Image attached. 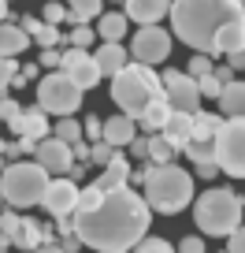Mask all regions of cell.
Here are the masks:
<instances>
[{"label":"cell","instance_id":"6da1fadb","mask_svg":"<svg viewBox=\"0 0 245 253\" xmlns=\"http://www.w3.org/2000/svg\"><path fill=\"white\" fill-rule=\"evenodd\" d=\"M71 220L82 246H93L97 253H127L149 235L152 209L145 201V194H138L130 186L111 190V194L86 186Z\"/></svg>","mask_w":245,"mask_h":253},{"label":"cell","instance_id":"7a4b0ae2","mask_svg":"<svg viewBox=\"0 0 245 253\" xmlns=\"http://www.w3.org/2000/svg\"><path fill=\"white\" fill-rule=\"evenodd\" d=\"M242 23V0H171V30L205 56H219V38Z\"/></svg>","mask_w":245,"mask_h":253},{"label":"cell","instance_id":"3957f363","mask_svg":"<svg viewBox=\"0 0 245 253\" xmlns=\"http://www.w3.org/2000/svg\"><path fill=\"white\" fill-rule=\"evenodd\" d=\"M145 201L160 216H178L186 205H193V175L178 164H149L145 168Z\"/></svg>","mask_w":245,"mask_h":253},{"label":"cell","instance_id":"277c9868","mask_svg":"<svg viewBox=\"0 0 245 253\" xmlns=\"http://www.w3.org/2000/svg\"><path fill=\"white\" fill-rule=\"evenodd\" d=\"M160 93H164V79H160L152 67H145V63H127V67L111 79V101L130 119H141V112L149 108Z\"/></svg>","mask_w":245,"mask_h":253},{"label":"cell","instance_id":"5b68a950","mask_svg":"<svg viewBox=\"0 0 245 253\" xmlns=\"http://www.w3.org/2000/svg\"><path fill=\"white\" fill-rule=\"evenodd\" d=\"M242 209H245V201L238 198L234 190L215 186V190H205L193 201V220H197V227L208 238H230L242 227Z\"/></svg>","mask_w":245,"mask_h":253},{"label":"cell","instance_id":"8992f818","mask_svg":"<svg viewBox=\"0 0 245 253\" xmlns=\"http://www.w3.org/2000/svg\"><path fill=\"white\" fill-rule=\"evenodd\" d=\"M48 182H52V175H48L41 164H34V160L8 164L4 175H0L4 201H8V209H15V212H23V209H30V205H41Z\"/></svg>","mask_w":245,"mask_h":253},{"label":"cell","instance_id":"52a82bcc","mask_svg":"<svg viewBox=\"0 0 245 253\" xmlns=\"http://www.w3.org/2000/svg\"><path fill=\"white\" fill-rule=\"evenodd\" d=\"M37 108L48 112V116L67 119V116H74V112L82 108V89L74 86L64 71H48L45 79L37 82Z\"/></svg>","mask_w":245,"mask_h":253},{"label":"cell","instance_id":"ba28073f","mask_svg":"<svg viewBox=\"0 0 245 253\" xmlns=\"http://www.w3.org/2000/svg\"><path fill=\"white\" fill-rule=\"evenodd\" d=\"M212 145L219 171L230 179H245V119H223Z\"/></svg>","mask_w":245,"mask_h":253},{"label":"cell","instance_id":"9c48e42d","mask_svg":"<svg viewBox=\"0 0 245 253\" xmlns=\"http://www.w3.org/2000/svg\"><path fill=\"white\" fill-rule=\"evenodd\" d=\"M130 56L134 63H145V67H156L171 56V34L164 26H141L130 41Z\"/></svg>","mask_w":245,"mask_h":253},{"label":"cell","instance_id":"30bf717a","mask_svg":"<svg viewBox=\"0 0 245 253\" xmlns=\"http://www.w3.org/2000/svg\"><path fill=\"white\" fill-rule=\"evenodd\" d=\"M160 79H164V97L171 101L175 112H186V116L201 112V86L190 71H167Z\"/></svg>","mask_w":245,"mask_h":253},{"label":"cell","instance_id":"8fae6325","mask_svg":"<svg viewBox=\"0 0 245 253\" xmlns=\"http://www.w3.org/2000/svg\"><path fill=\"white\" fill-rule=\"evenodd\" d=\"M78 198L82 190L74 179H52L45 190V201H41V209H45L52 220H67V216H74V209H78Z\"/></svg>","mask_w":245,"mask_h":253},{"label":"cell","instance_id":"7c38bea8","mask_svg":"<svg viewBox=\"0 0 245 253\" xmlns=\"http://www.w3.org/2000/svg\"><path fill=\"white\" fill-rule=\"evenodd\" d=\"M60 71H64L67 79L82 89V93H86V89H93L97 82L104 79L101 67H97V60L86 52V48H67V52H64V63H60Z\"/></svg>","mask_w":245,"mask_h":253},{"label":"cell","instance_id":"4fadbf2b","mask_svg":"<svg viewBox=\"0 0 245 253\" xmlns=\"http://www.w3.org/2000/svg\"><path fill=\"white\" fill-rule=\"evenodd\" d=\"M34 164H41L48 175H56V179H67L71 168H74L71 145H64L60 138H45V142H37V149H34Z\"/></svg>","mask_w":245,"mask_h":253},{"label":"cell","instance_id":"5bb4252c","mask_svg":"<svg viewBox=\"0 0 245 253\" xmlns=\"http://www.w3.org/2000/svg\"><path fill=\"white\" fill-rule=\"evenodd\" d=\"M8 126L15 130L19 138H30V142H45L48 130H52V126H48V112H41L37 104H34V108H23V112H19V119H15V123H8Z\"/></svg>","mask_w":245,"mask_h":253},{"label":"cell","instance_id":"9a60e30c","mask_svg":"<svg viewBox=\"0 0 245 253\" xmlns=\"http://www.w3.org/2000/svg\"><path fill=\"white\" fill-rule=\"evenodd\" d=\"M127 182H130V160L123 157V153H115V157H111V164L97 175L93 186L101 190V194H111V190H127Z\"/></svg>","mask_w":245,"mask_h":253},{"label":"cell","instance_id":"2e32d148","mask_svg":"<svg viewBox=\"0 0 245 253\" xmlns=\"http://www.w3.org/2000/svg\"><path fill=\"white\" fill-rule=\"evenodd\" d=\"M164 15H171V0H127V19L141 26H156Z\"/></svg>","mask_w":245,"mask_h":253},{"label":"cell","instance_id":"e0dca14e","mask_svg":"<svg viewBox=\"0 0 245 253\" xmlns=\"http://www.w3.org/2000/svg\"><path fill=\"white\" fill-rule=\"evenodd\" d=\"M160 134L175 145V153H182L186 145L193 142V116H186V112H171V119L164 123V130H160Z\"/></svg>","mask_w":245,"mask_h":253},{"label":"cell","instance_id":"ac0fdd59","mask_svg":"<svg viewBox=\"0 0 245 253\" xmlns=\"http://www.w3.org/2000/svg\"><path fill=\"white\" fill-rule=\"evenodd\" d=\"M134 138H138V119H130V116H111V119H104V142H108L111 149L130 145Z\"/></svg>","mask_w":245,"mask_h":253},{"label":"cell","instance_id":"d6986e66","mask_svg":"<svg viewBox=\"0 0 245 253\" xmlns=\"http://www.w3.org/2000/svg\"><path fill=\"white\" fill-rule=\"evenodd\" d=\"M93 60H97V67H101V75H111V79H115V75L130 63V56H127V48L119 45V41H104V45L93 52Z\"/></svg>","mask_w":245,"mask_h":253},{"label":"cell","instance_id":"ffe728a7","mask_svg":"<svg viewBox=\"0 0 245 253\" xmlns=\"http://www.w3.org/2000/svg\"><path fill=\"white\" fill-rule=\"evenodd\" d=\"M219 116H223V119H245V79H242V82L234 79L230 86H223Z\"/></svg>","mask_w":245,"mask_h":253},{"label":"cell","instance_id":"44dd1931","mask_svg":"<svg viewBox=\"0 0 245 253\" xmlns=\"http://www.w3.org/2000/svg\"><path fill=\"white\" fill-rule=\"evenodd\" d=\"M26 48H30V34H26L23 26L0 23V56H11V60H15V56L26 52Z\"/></svg>","mask_w":245,"mask_h":253},{"label":"cell","instance_id":"7402d4cb","mask_svg":"<svg viewBox=\"0 0 245 253\" xmlns=\"http://www.w3.org/2000/svg\"><path fill=\"white\" fill-rule=\"evenodd\" d=\"M171 112H175V108H171V101H167V97L160 93L156 101H152L149 108L141 112V119H138V123L145 126V134H160V130H164V123L171 119Z\"/></svg>","mask_w":245,"mask_h":253},{"label":"cell","instance_id":"603a6c76","mask_svg":"<svg viewBox=\"0 0 245 253\" xmlns=\"http://www.w3.org/2000/svg\"><path fill=\"white\" fill-rule=\"evenodd\" d=\"M223 126V116L215 112H193V142H215Z\"/></svg>","mask_w":245,"mask_h":253},{"label":"cell","instance_id":"cb8c5ba5","mask_svg":"<svg viewBox=\"0 0 245 253\" xmlns=\"http://www.w3.org/2000/svg\"><path fill=\"white\" fill-rule=\"evenodd\" d=\"M97 34H101L104 41H123V34H127V15H119V11H104L101 23H97Z\"/></svg>","mask_w":245,"mask_h":253},{"label":"cell","instance_id":"d4e9b609","mask_svg":"<svg viewBox=\"0 0 245 253\" xmlns=\"http://www.w3.org/2000/svg\"><path fill=\"white\" fill-rule=\"evenodd\" d=\"M104 0H67V19H74L78 26H89V19L101 15Z\"/></svg>","mask_w":245,"mask_h":253},{"label":"cell","instance_id":"484cf974","mask_svg":"<svg viewBox=\"0 0 245 253\" xmlns=\"http://www.w3.org/2000/svg\"><path fill=\"white\" fill-rule=\"evenodd\" d=\"M19 227H23V216H19L15 209H4V212H0V250H8V246L15 242Z\"/></svg>","mask_w":245,"mask_h":253},{"label":"cell","instance_id":"4316f807","mask_svg":"<svg viewBox=\"0 0 245 253\" xmlns=\"http://www.w3.org/2000/svg\"><path fill=\"white\" fill-rule=\"evenodd\" d=\"M149 164H175V145L164 134H149Z\"/></svg>","mask_w":245,"mask_h":253},{"label":"cell","instance_id":"83f0119b","mask_svg":"<svg viewBox=\"0 0 245 253\" xmlns=\"http://www.w3.org/2000/svg\"><path fill=\"white\" fill-rule=\"evenodd\" d=\"M52 138H60L64 145H74V142H82L86 134H82V123H78V119L67 116V119H60V123L52 126Z\"/></svg>","mask_w":245,"mask_h":253},{"label":"cell","instance_id":"f1b7e54d","mask_svg":"<svg viewBox=\"0 0 245 253\" xmlns=\"http://www.w3.org/2000/svg\"><path fill=\"white\" fill-rule=\"evenodd\" d=\"M182 153H186V157H190L197 168H201V164H212V160H215V145H212V142H190Z\"/></svg>","mask_w":245,"mask_h":253},{"label":"cell","instance_id":"f546056e","mask_svg":"<svg viewBox=\"0 0 245 253\" xmlns=\"http://www.w3.org/2000/svg\"><path fill=\"white\" fill-rule=\"evenodd\" d=\"M34 41H37L41 48H56L60 41H64V34H60V26H48L45 19H41V26L34 30Z\"/></svg>","mask_w":245,"mask_h":253},{"label":"cell","instance_id":"4dcf8cb0","mask_svg":"<svg viewBox=\"0 0 245 253\" xmlns=\"http://www.w3.org/2000/svg\"><path fill=\"white\" fill-rule=\"evenodd\" d=\"M19 71H23V67H19L11 56H0V97H4V89H11V82L19 79Z\"/></svg>","mask_w":245,"mask_h":253},{"label":"cell","instance_id":"1f68e13d","mask_svg":"<svg viewBox=\"0 0 245 253\" xmlns=\"http://www.w3.org/2000/svg\"><path fill=\"white\" fill-rule=\"evenodd\" d=\"M115 153H119V149H111L108 142H93V145H89V164H101V168H108Z\"/></svg>","mask_w":245,"mask_h":253},{"label":"cell","instance_id":"d6a6232c","mask_svg":"<svg viewBox=\"0 0 245 253\" xmlns=\"http://www.w3.org/2000/svg\"><path fill=\"white\" fill-rule=\"evenodd\" d=\"M197 86H201V97H208V101H219L223 97V82L215 79V71L205 75V79H197Z\"/></svg>","mask_w":245,"mask_h":253},{"label":"cell","instance_id":"836d02e7","mask_svg":"<svg viewBox=\"0 0 245 253\" xmlns=\"http://www.w3.org/2000/svg\"><path fill=\"white\" fill-rule=\"evenodd\" d=\"M130 253H175V246L164 242V238H141Z\"/></svg>","mask_w":245,"mask_h":253},{"label":"cell","instance_id":"e575fe53","mask_svg":"<svg viewBox=\"0 0 245 253\" xmlns=\"http://www.w3.org/2000/svg\"><path fill=\"white\" fill-rule=\"evenodd\" d=\"M212 71H215V67H212V56L197 52V56L190 60V75H193V79H205V75H212Z\"/></svg>","mask_w":245,"mask_h":253},{"label":"cell","instance_id":"d590c367","mask_svg":"<svg viewBox=\"0 0 245 253\" xmlns=\"http://www.w3.org/2000/svg\"><path fill=\"white\" fill-rule=\"evenodd\" d=\"M67 41H71V48H86V52H89V41H93V26H74Z\"/></svg>","mask_w":245,"mask_h":253},{"label":"cell","instance_id":"8d00e7d4","mask_svg":"<svg viewBox=\"0 0 245 253\" xmlns=\"http://www.w3.org/2000/svg\"><path fill=\"white\" fill-rule=\"evenodd\" d=\"M82 134L89 138V145H93V142H104V123H101L97 116H89L86 123H82Z\"/></svg>","mask_w":245,"mask_h":253},{"label":"cell","instance_id":"74e56055","mask_svg":"<svg viewBox=\"0 0 245 253\" xmlns=\"http://www.w3.org/2000/svg\"><path fill=\"white\" fill-rule=\"evenodd\" d=\"M19 112H23V104H19V101H11V97H0V119H4V123H15Z\"/></svg>","mask_w":245,"mask_h":253},{"label":"cell","instance_id":"f35d334b","mask_svg":"<svg viewBox=\"0 0 245 253\" xmlns=\"http://www.w3.org/2000/svg\"><path fill=\"white\" fill-rule=\"evenodd\" d=\"M64 19H67V8H64V4H56V0H52V4H45V23H48V26H60Z\"/></svg>","mask_w":245,"mask_h":253},{"label":"cell","instance_id":"ab89813d","mask_svg":"<svg viewBox=\"0 0 245 253\" xmlns=\"http://www.w3.org/2000/svg\"><path fill=\"white\" fill-rule=\"evenodd\" d=\"M178 253H205V238L201 235H186L178 242Z\"/></svg>","mask_w":245,"mask_h":253},{"label":"cell","instance_id":"60d3db41","mask_svg":"<svg viewBox=\"0 0 245 253\" xmlns=\"http://www.w3.org/2000/svg\"><path fill=\"white\" fill-rule=\"evenodd\" d=\"M130 153H134L138 160H145V164H149V134H138L134 142H130Z\"/></svg>","mask_w":245,"mask_h":253},{"label":"cell","instance_id":"b9f144b4","mask_svg":"<svg viewBox=\"0 0 245 253\" xmlns=\"http://www.w3.org/2000/svg\"><path fill=\"white\" fill-rule=\"evenodd\" d=\"M60 63H64V52H60V48H45V52H41V67L60 71Z\"/></svg>","mask_w":245,"mask_h":253},{"label":"cell","instance_id":"7bdbcfd3","mask_svg":"<svg viewBox=\"0 0 245 253\" xmlns=\"http://www.w3.org/2000/svg\"><path fill=\"white\" fill-rule=\"evenodd\" d=\"M227 253H245V223L227 238Z\"/></svg>","mask_w":245,"mask_h":253},{"label":"cell","instance_id":"ee69618b","mask_svg":"<svg viewBox=\"0 0 245 253\" xmlns=\"http://www.w3.org/2000/svg\"><path fill=\"white\" fill-rule=\"evenodd\" d=\"M71 157H74V164H89V145L86 142H74L71 145Z\"/></svg>","mask_w":245,"mask_h":253},{"label":"cell","instance_id":"f6af8a7d","mask_svg":"<svg viewBox=\"0 0 245 253\" xmlns=\"http://www.w3.org/2000/svg\"><path fill=\"white\" fill-rule=\"evenodd\" d=\"M197 175H201V179H215V175H223V171H219V164L212 160V164H201V168H197Z\"/></svg>","mask_w":245,"mask_h":253},{"label":"cell","instance_id":"bcb514c9","mask_svg":"<svg viewBox=\"0 0 245 253\" xmlns=\"http://www.w3.org/2000/svg\"><path fill=\"white\" fill-rule=\"evenodd\" d=\"M78 246H82V238H78V235H64V242H60V250H64V253H74V250H78Z\"/></svg>","mask_w":245,"mask_h":253},{"label":"cell","instance_id":"7dc6e473","mask_svg":"<svg viewBox=\"0 0 245 253\" xmlns=\"http://www.w3.org/2000/svg\"><path fill=\"white\" fill-rule=\"evenodd\" d=\"M227 60H230V67H234V71H245V45L238 48L234 56H227Z\"/></svg>","mask_w":245,"mask_h":253},{"label":"cell","instance_id":"c3c4849f","mask_svg":"<svg viewBox=\"0 0 245 253\" xmlns=\"http://www.w3.org/2000/svg\"><path fill=\"white\" fill-rule=\"evenodd\" d=\"M215 79H219L223 86H230V82H234V67H215Z\"/></svg>","mask_w":245,"mask_h":253},{"label":"cell","instance_id":"681fc988","mask_svg":"<svg viewBox=\"0 0 245 253\" xmlns=\"http://www.w3.org/2000/svg\"><path fill=\"white\" fill-rule=\"evenodd\" d=\"M19 26H23V30H26V34H30V38H34V30H37V26H41V19H30V15H26V19H23V23H19Z\"/></svg>","mask_w":245,"mask_h":253},{"label":"cell","instance_id":"f907efd6","mask_svg":"<svg viewBox=\"0 0 245 253\" xmlns=\"http://www.w3.org/2000/svg\"><path fill=\"white\" fill-rule=\"evenodd\" d=\"M37 253H64V250H60V242H52V246H41Z\"/></svg>","mask_w":245,"mask_h":253},{"label":"cell","instance_id":"816d5d0a","mask_svg":"<svg viewBox=\"0 0 245 253\" xmlns=\"http://www.w3.org/2000/svg\"><path fill=\"white\" fill-rule=\"evenodd\" d=\"M4 15H8V0H0V23H4Z\"/></svg>","mask_w":245,"mask_h":253},{"label":"cell","instance_id":"f5cc1de1","mask_svg":"<svg viewBox=\"0 0 245 253\" xmlns=\"http://www.w3.org/2000/svg\"><path fill=\"white\" fill-rule=\"evenodd\" d=\"M4 168H8V164H4V157H0V175H4Z\"/></svg>","mask_w":245,"mask_h":253},{"label":"cell","instance_id":"db71d44e","mask_svg":"<svg viewBox=\"0 0 245 253\" xmlns=\"http://www.w3.org/2000/svg\"><path fill=\"white\" fill-rule=\"evenodd\" d=\"M0 205H8V201H4V190H0Z\"/></svg>","mask_w":245,"mask_h":253},{"label":"cell","instance_id":"11a10c76","mask_svg":"<svg viewBox=\"0 0 245 253\" xmlns=\"http://www.w3.org/2000/svg\"><path fill=\"white\" fill-rule=\"evenodd\" d=\"M123 4H127V0H123Z\"/></svg>","mask_w":245,"mask_h":253}]
</instances>
